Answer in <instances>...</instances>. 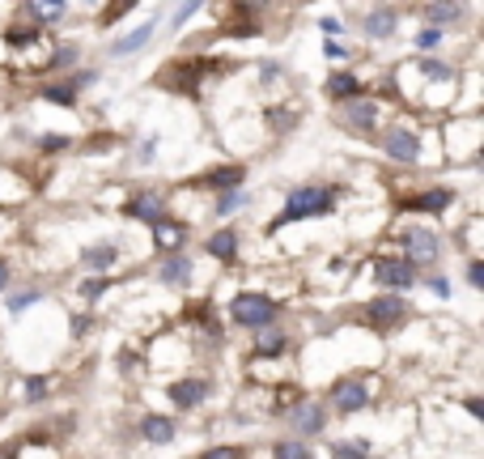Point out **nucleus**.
Wrapping results in <instances>:
<instances>
[{
	"mask_svg": "<svg viewBox=\"0 0 484 459\" xmlns=\"http://www.w3.org/2000/svg\"><path fill=\"white\" fill-rule=\"evenodd\" d=\"M290 421L298 434H319L323 421H327V412H323V404H315V400H298L290 412Z\"/></svg>",
	"mask_w": 484,
	"mask_h": 459,
	"instance_id": "12",
	"label": "nucleus"
},
{
	"mask_svg": "<svg viewBox=\"0 0 484 459\" xmlns=\"http://www.w3.org/2000/svg\"><path fill=\"white\" fill-rule=\"evenodd\" d=\"M39 298H43V290H22V294L9 298V311H26V307H34Z\"/></svg>",
	"mask_w": 484,
	"mask_h": 459,
	"instance_id": "31",
	"label": "nucleus"
},
{
	"mask_svg": "<svg viewBox=\"0 0 484 459\" xmlns=\"http://www.w3.org/2000/svg\"><path fill=\"white\" fill-rule=\"evenodd\" d=\"M276 77H281V65H276V60H264V68H259V82L272 85Z\"/></svg>",
	"mask_w": 484,
	"mask_h": 459,
	"instance_id": "37",
	"label": "nucleus"
},
{
	"mask_svg": "<svg viewBox=\"0 0 484 459\" xmlns=\"http://www.w3.org/2000/svg\"><path fill=\"white\" fill-rule=\"evenodd\" d=\"M153 153H158V136H149L145 145H141V162H153Z\"/></svg>",
	"mask_w": 484,
	"mask_h": 459,
	"instance_id": "43",
	"label": "nucleus"
},
{
	"mask_svg": "<svg viewBox=\"0 0 484 459\" xmlns=\"http://www.w3.org/2000/svg\"><path fill=\"white\" fill-rule=\"evenodd\" d=\"M242 204H251V196H246V192H242V187H238V192H226V196L217 200V204H212V209H217V213L226 217V213H238Z\"/></svg>",
	"mask_w": 484,
	"mask_h": 459,
	"instance_id": "27",
	"label": "nucleus"
},
{
	"mask_svg": "<svg viewBox=\"0 0 484 459\" xmlns=\"http://www.w3.org/2000/svg\"><path fill=\"white\" fill-rule=\"evenodd\" d=\"M332 404H336L344 417H349V412H361L366 404H370V387H366V383H357V378H344V383H336Z\"/></svg>",
	"mask_w": 484,
	"mask_h": 459,
	"instance_id": "10",
	"label": "nucleus"
},
{
	"mask_svg": "<svg viewBox=\"0 0 484 459\" xmlns=\"http://www.w3.org/2000/svg\"><path fill=\"white\" fill-rule=\"evenodd\" d=\"M468 281L476 285V290L484 285V268H480V260H471V264H468Z\"/></svg>",
	"mask_w": 484,
	"mask_h": 459,
	"instance_id": "41",
	"label": "nucleus"
},
{
	"mask_svg": "<svg viewBox=\"0 0 484 459\" xmlns=\"http://www.w3.org/2000/svg\"><path fill=\"white\" fill-rule=\"evenodd\" d=\"M141 438L153 443V446L175 443V421H170V417H161V412H149L145 421H141Z\"/></svg>",
	"mask_w": 484,
	"mask_h": 459,
	"instance_id": "15",
	"label": "nucleus"
},
{
	"mask_svg": "<svg viewBox=\"0 0 484 459\" xmlns=\"http://www.w3.org/2000/svg\"><path fill=\"white\" fill-rule=\"evenodd\" d=\"M115 260H119V247L115 243H94V247L81 251V264H85L90 273H111Z\"/></svg>",
	"mask_w": 484,
	"mask_h": 459,
	"instance_id": "16",
	"label": "nucleus"
},
{
	"mask_svg": "<svg viewBox=\"0 0 484 459\" xmlns=\"http://www.w3.org/2000/svg\"><path fill=\"white\" fill-rule=\"evenodd\" d=\"M366 319H370V328H395L408 319V302L400 294H383L374 298L370 307H366Z\"/></svg>",
	"mask_w": 484,
	"mask_h": 459,
	"instance_id": "5",
	"label": "nucleus"
},
{
	"mask_svg": "<svg viewBox=\"0 0 484 459\" xmlns=\"http://www.w3.org/2000/svg\"><path fill=\"white\" fill-rule=\"evenodd\" d=\"M65 145H68L65 136H43V149H65Z\"/></svg>",
	"mask_w": 484,
	"mask_h": 459,
	"instance_id": "44",
	"label": "nucleus"
},
{
	"mask_svg": "<svg viewBox=\"0 0 484 459\" xmlns=\"http://www.w3.org/2000/svg\"><path fill=\"white\" fill-rule=\"evenodd\" d=\"M323 56H327V60H349L353 51L344 48V43H336V39H327V48H323Z\"/></svg>",
	"mask_w": 484,
	"mask_h": 459,
	"instance_id": "34",
	"label": "nucleus"
},
{
	"mask_svg": "<svg viewBox=\"0 0 484 459\" xmlns=\"http://www.w3.org/2000/svg\"><path fill=\"white\" fill-rule=\"evenodd\" d=\"M425 285H429V290H434V294H437V298H451V281L442 277V273H434V277L425 281Z\"/></svg>",
	"mask_w": 484,
	"mask_h": 459,
	"instance_id": "36",
	"label": "nucleus"
},
{
	"mask_svg": "<svg viewBox=\"0 0 484 459\" xmlns=\"http://www.w3.org/2000/svg\"><path fill=\"white\" fill-rule=\"evenodd\" d=\"M26 13L39 17V22H34V30H39V26H51L56 17H65L68 9H65V4H26Z\"/></svg>",
	"mask_w": 484,
	"mask_h": 459,
	"instance_id": "25",
	"label": "nucleus"
},
{
	"mask_svg": "<svg viewBox=\"0 0 484 459\" xmlns=\"http://www.w3.org/2000/svg\"><path fill=\"white\" fill-rule=\"evenodd\" d=\"M107 285H111V281H107V277L85 281V285H81V298H90V302H94V298H102V294H107Z\"/></svg>",
	"mask_w": 484,
	"mask_h": 459,
	"instance_id": "33",
	"label": "nucleus"
},
{
	"mask_svg": "<svg viewBox=\"0 0 484 459\" xmlns=\"http://www.w3.org/2000/svg\"><path fill=\"white\" fill-rule=\"evenodd\" d=\"M276 315H281V307H276L268 294H255V290H251V294H238L229 302V319H234L238 328H251V332L272 328Z\"/></svg>",
	"mask_w": 484,
	"mask_h": 459,
	"instance_id": "2",
	"label": "nucleus"
},
{
	"mask_svg": "<svg viewBox=\"0 0 484 459\" xmlns=\"http://www.w3.org/2000/svg\"><path fill=\"white\" fill-rule=\"evenodd\" d=\"M90 82H94V73H81L73 82H51V85H43V99L56 102V107H77L81 85H90Z\"/></svg>",
	"mask_w": 484,
	"mask_h": 459,
	"instance_id": "11",
	"label": "nucleus"
},
{
	"mask_svg": "<svg viewBox=\"0 0 484 459\" xmlns=\"http://www.w3.org/2000/svg\"><path fill=\"white\" fill-rule=\"evenodd\" d=\"M285 344H290V336L281 328H259L255 332V358H281Z\"/></svg>",
	"mask_w": 484,
	"mask_h": 459,
	"instance_id": "18",
	"label": "nucleus"
},
{
	"mask_svg": "<svg viewBox=\"0 0 484 459\" xmlns=\"http://www.w3.org/2000/svg\"><path fill=\"white\" fill-rule=\"evenodd\" d=\"M420 13L429 17V22H434V30H437V26H451V22L463 13V9H459V4H425Z\"/></svg>",
	"mask_w": 484,
	"mask_h": 459,
	"instance_id": "24",
	"label": "nucleus"
},
{
	"mask_svg": "<svg viewBox=\"0 0 484 459\" xmlns=\"http://www.w3.org/2000/svg\"><path fill=\"white\" fill-rule=\"evenodd\" d=\"M77 65V48H56V56L48 60V68H68Z\"/></svg>",
	"mask_w": 484,
	"mask_h": 459,
	"instance_id": "32",
	"label": "nucleus"
},
{
	"mask_svg": "<svg viewBox=\"0 0 484 459\" xmlns=\"http://www.w3.org/2000/svg\"><path fill=\"white\" fill-rule=\"evenodd\" d=\"M204 459H242V446H212L204 451Z\"/></svg>",
	"mask_w": 484,
	"mask_h": 459,
	"instance_id": "35",
	"label": "nucleus"
},
{
	"mask_svg": "<svg viewBox=\"0 0 484 459\" xmlns=\"http://www.w3.org/2000/svg\"><path fill=\"white\" fill-rule=\"evenodd\" d=\"M437 43H442V30H434V26L417 34V48H437Z\"/></svg>",
	"mask_w": 484,
	"mask_h": 459,
	"instance_id": "39",
	"label": "nucleus"
},
{
	"mask_svg": "<svg viewBox=\"0 0 484 459\" xmlns=\"http://www.w3.org/2000/svg\"><path fill=\"white\" fill-rule=\"evenodd\" d=\"M374 277H378V285H387V290H412L417 285V268L403 260V255H383V260H374Z\"/></svg>",
	"mask_w": 484,
	"mask_h": 459,
	"instance_id": "3",
	"label": "nucleus"
},
{
	"mask_svg": "<svg viewBox=\"0 0 484 459\" xmlns=\"http://www.w3.org/2000/svg\"><path fill=\"white\" fill-rule=\"evenodd\" d=\"M272 459H315V455H310L307 443H293V438H285V443L272 446Z\"/></svg>",
	"mask_w": 484,
	"mask_h": 459,
	"instance_id": "26",
	"label": "nucleus"
},
{
	"mask_svg": "<svg viewBox=\"0 0 484 459\" xmlns=\"http://www.w3.org/2000/svg\"><path fill=\"white\" fill-rule=\"evenodd\" d=\"M195 9H200L195 0H187V4H178V9H175V22H170V26H175V30H178V26H183V22H187V17H192Z\"/></svg>",
	"mask_w": 484,
	"mask_h": 459,
	"instance_id": "38",
	"label": "nucleus"
},
{
	"mask_svg": "<svg viewBox=\"0 0 484 459\" xmlns=\"http://www.w3.org/2000/svg\"><path fill=\"white\" fill-rule=\"evenodd\" d=\"M437 255H442V243H437V234L434 230H425V226H417V230H408V255L403 260L412 264H437Z\"/></svg>",
	"mask_w": 484,
	"mask_h": 459,
	"instance_id": "6",
	"label": "nucleus"
},
{
	"mask_svg": "<svg viewBox=\"0 0 484 459\" xmlns=\"http://www.w3.org/2000/svg\"><path fill=\"white\" fill-rule=\"evenodd\" d=\"M48 392H51V383H48V378H39V375L26 378V400H30V404H39V400H43Z\"/></svg>",
	"mask_w": 484,
	"mask_h": 459,
	"instance_id": "30",
	"label": "nucleus"
},
{
	"mask_svg": "<svg viewBox=\"0 0 484 459\" xmlns=\"http://www.w3.org/2000/svg\"><path fill=\"white\" fill-rule=\"evenodd\" d=\"M468 412H471V417H484V404L476 400V395H468Z\"/></svg>",
	"mask_w": 484,
	"mask_h": 459,
	"instance_id": "45",
	"label": "nucleus"
},
{
	"mask_svg": "<svg viewBox=\"0 0 484 459\" xmlns=\"http://www.w3.org/2000/svg\"><path fill=\"white\" fill-rule=\"evenodd\" d=\"M153 238H158L161 247H183V238H187V226H178V221H170V217H161L158 226H153Z\"/></svg>",
	"mask_w": 484,
	"mask_h": 459,
	"instance_id": "23",
	"label": "nucleus"
},
{
	"mask_svg": "<svg viewBox=\"0 0 484 459\" xmlns=\"http://www.w3.org/2000/svg\"><path fill=\"white\" fill-rule=\"evenodd\" d=\"M204 251H209L212 260H221V264H234L238 260V230H212L209 234V243H204Z\"/></svg>",
	"mask_w": 484,
	"mask_h": 459,
	"instance_id": "14",
	"label": "nucleus"
},
{
	"mask_svg": "<svg viewBox=\"0 0 484 459\" xmlns=\"http://www.w3.org/2000/svg\"><path fill=\"white\" fill-rule=\"evenodd\" d=\"M332 455L336 459H366L370 455V443H361V438H357V443H336L332 446Z\"/></svg>",
	"mask_w": 484,
	"mask_h": 459,
	"instance_id": "29",
	"label": "nucleus"
},
{
	"mask_svg": "<svg viewBox=\"0 0 484 459\" xmlns=\"http://www.w3.org/2000/svg\"><path fill=\"white\" fill-rule=\"evenodd\" d=\"M383 149H387V158H395V162H417V158H420L417 128H408V124H395V128H387V136H383Z\"/></svg>",
	"mask_w": 484,
	"mask_h": 459,
	"instance_id": "4",
	"label": "nucleus"
},
{
	"mask_svg": "<svg viewBox=\"0 0 484 459\" xmlns=\"http://www.w3.org/2000/svg\"><path fill=\"white\" fill-rule=\"evenodd\" d=\"M9 285V260H0V290Z\"/></svg>",
	"mask_w": 484,
	"mask_h": 459,
	"instance_id": "46",
	"label": "nucleus"
},
{
	"mask_svg": "<svg viewBox=\"0 0 484 459\" xmlns=\"http://www.w3.org/2000/svg\"><path fill=\"white\" fill-rule=\"evenodd\" d=\"M319 26H323V34H332V39L344 30V22H336V17H319Z\"/></svg>",
	"mask_w": 484,
	"mask_h": 459,
	"instance_id": "42",
	"label": "nucleus"
},
{
	"mask_svg": "<svg viewBox=\"0 0 484 459\" xmlns=\"http://www.w3.org/2000/svg\"><path fill=\"white\" fill-rule=\"evenodd\" d=\"M242 179H246V170H242V166H221V170H209V175H204V183L217 187V192H238Z\"/></svg>",
	"mask_w": 484,
	"mask_h": 459,
	"instance_id": "20",
	"label": "nucleus"
},
{
	"mask_svg": "<svg viewBox=\"0 0 484 459\" xmlns=\"http://www.w3.org/2000/svg\"><path fill=\"white\" fill-rule=\"evenodd\" d=\"M149 39H153V22H145V26H136L132 34H124V39H119V43L111 48V56H132V51L145 48Z\"/></svg>",
	"mask_w": 484,
	"mask_h": 459,
	"instance_id": "22",
	"label": "nucleus"
},
{
	"mask_svg": "<svg viewBox=\"0 0 484 459\" xmlns=\"http://www.w3.org/2000/svg\"><path fill=\"white\" fill-rule=\"evenodd\" d=\"M420 73H425L429 82H451V77H454V68H451V65H442V60H429V56L420 60Z\"/></svg>",
	"mask_w": 484,
	"mask_h": 459,
	"instance_id": "28",
	"label": "nucleus"
},
{
	"mask_svg": "<svg viewBox=\"0 0 484 459\" xmlns=\"http://www.w3.org/2000/svg\"><path fill=\"white\" fill-rule=\"evenodd\" d=\"M395 22H400V13H395V9H374L370 17H366V26H361V30L370 34V39H391V34H395Z\"/></svg>",
	"mask_w": 484,
	"mask_h": 459,
	"instance_id": "19",
	"label": "nucleus"
},
{
	"mask_svg": "<svg viewBox=\"0 0 484 459\" xmlns=\"http://www.w3.org/2000/svg\"><path fill=\"white\" fill-rule=\"evenodd\" d=\"M340 124L353 132H374V124H378V102L370 99H349L344 107H340Z\"/></svg>",
	"mask_w": 484,
	"mask_h": 459,
	"instance_id": "7",
	"label": "nucleus"
},
{
	"mask_svg": "<svg viewBox=\"0 0 484 459\" xmlns=\"http://www.w3.org/2000/svg\"><path fill=\"white\" fill-rule=\"evenodd\" d=\"M161 285H170V290H183V285H192V260H187V255H170V260L161 264Z\"/></svg>",
	"mask_w": 484,
	"mask_h": 459,
	"instance_id": "17",
	"label": "nucleus"
},
{
	"mask_svg": "<svg viewBox=\"0 0 484 459\" xmlns=\"http://www.w3.org/2000/svg\"><path fill=\"white\" fill-rule=\"evenodd\" d=\"M332 204H336V187H293L281 217L272 221V230L307 221V217H319V213H332Z\"/></svg>",
	"mask_w": 484,
	"mask_h": 459,
	"instance_id": "1",
	"label": "nucleus"
},
{
	"mask_svg": "<svg viewBox=\"0 0 484 459\" xmlns=\"http://www.w3.org/2000/svg\"><path fill=\"white\" fill-rule=\"evenodd\" d=\"M209 392H212L209 378H178V383H170V404H175L178 412H187V409H195Z\"/></svg>",
	"mask_w": 484,
	"mask_h": 459,
	"instance_id": "9",
	"label": "nucleus"
},
{
	"mask_svg": "<svg viewBox=\"0 0 484 459\" xmlns=\"http://www.w3.org/2000/svg\"><path fill=\"white\" fill-rule=\"evenodd\" d=\"M293 119H298V111H272V124H276L281 132L293 128Z\"/></svg>",
	"mask_w": 484,
	"mask_h": 459,
	"instance_id": "40",
	"label": "nucleus"
},
{
	"mask_svg": "<svg viewBox=\"0 0 484 459\" xmlns=\"http://www.w3.org/2000/svg\"><path fill=\"white\" fill-rule=\"evenodd\" d=\"M124 213L132 217V221H145V226H158L161 217H166V200H161V192H141V196L128 200V209Z\"/></svg>",
	"mask_w": 484,
	"mask_h": 459,
	"instance_id": "8",
	"label": "nucleus"
},
{
	"mask_svg": "<svg viewBox=\"0 0 484 459\" xmlns=\"http://www.w3.org/2000/svg\"><path fill=\"white\" fill-rule=\"evenodd\" d=\"M451 200H454L451 187H429V192H420V196L403 200V209H412V213H442V209H451Z\"/></svg>",
	"mask_w": 484,
	"mask_h": 459,
	"instance_id": "13",
	"label": "nucleus"
},
{
	"mask_svg": "<svg viewBox=\"0 0 484 459\" xmlns=\"http://www.w3.org/2000/svg\"><path fill=\"white\" fill-rule=\"evenodd\" d=\"M357 90H361V82H357L353 73H332L327 77V99L349 102V99H357Z\"/></svg>",
	"mask_w": 484,
	"mask_h": 459,
	"instance_id": "21",
	"label": "nucleus"
}]
</instances>
